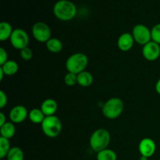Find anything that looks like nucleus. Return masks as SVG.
I'll use <instances>...</instances> for the list:
<instances>
[{
  "mask_svg": "<svg viewBox=\"0 0 160 160\" xmlns=\"http://www.w3.org/2000/svg\"><path fill=\"white\" fill-rule=\"evenodd\" d=\"M55 17L62 21L73 20L77 14V7L70 0H59L53 7Z\"/></svg>",
  "mask_w": 160,
  "mask_h": 160,
  "instance_id": "f257e3e1",
  "label": "nucleus"
},
{
  "mask_svg": "<svg viewBox=\"0 0 160 160\" xmlns=\"http://www.w3.org/2000/svg\"><path fill=\"white\" fill-rule=\"evenodd\" d=\"M111 136L109 131L105 128H99L94 131L90 137V146L97 153L108 148L110 143Z\"/></svg>",
  "mask_w": 160,
  "mask_h": 160,
  "instance_id": "f03ea898",
  "label": "nucleus"
},
{
  "mask_svg": "<svg viewBox=\"0 0 160 160\" xmlns=\"http://www.w3.org/2000/svg\"><path fill=\"white\" fill-rule=\"evenodd\" d=\"M88 64V58L85 54L77 52L71 55L66 62V68L70 73L79 74L84 71Z\"/></svg>",
  "mask_w": 160,
  "mask_h": 160,
  "instance_id": "7ed1b4c3",
  "label": "nucleus"
},
{
  "mask_svg": "<svg viewBox=\"0 0 160 160\" xmlns=\"http://www.w3.org/2000/svg\"><path fill=\"white\" fill-rule=\"evenodd\" d=\"M124 103L120 98H109L102 106V113L109 120H115L118 118L123 112Z\"/></svg>",
  "mask_w": 160,
  "mask_h": 160,
  "instance_id": "20e7f679",
  "label": "nucleus"
},
{
  "mask_svg": "<svg viewBox=\"0 0 160 160\" xmlns=\"http://www.w3.org/2000/svg\"><path fill=\"white\" fill-rule=\"evenodd\" d=\"M41 125L44 134L51 138L58 137L62 131V122L59 117L55 115L45 117Z\"/></svg>",
  "mask_w": 160,
  "mask_h": 160,
  "instance_id": "39448f33",
  "label": "nucleus"
},
{
  "mask_svg": "<svg viewBox=\"0 0 160 160\" xmlns=\"http://www.w3.org/2000/svg\"><path fill=\"white\" fill-rule=\"evenodd\" d=\"M33 37L38 42L46 43L52 38V31L48 24L44 22H37L32 28Z\"/></svg>",
  "mask_w": 160,
  "mask_h": 160,
  "instance_id": "423d86ee",
  "label": "nucleus"
},
{
  "mask_svg": "<svg viewBox=\"0 0 160 160\" xmlns=\"http://www.w3.org/2000/svg\"><path fill=\"white\" fill-rule=\"evenodd\" d=\"M9 41L13 48H15L16 49L21 50L28 46L29 36L27 31H25L23 29L17 28L12 31Z\"/></svg>",
  "mask_w": 160,
  "mask_h": 160,
  "instance_id": "0eeeda50",
  "label": "nucleus"
},
{
  "mask_svg": "<svg viewBox=\"0 0 160 160\" xmlns=\"http://www.w3.org/2000/svg\"><path fill=\"white\" fill-rule=\"evenodd\" d=\"M132 35L134 41L141 45H145L152 41V31L144 24H137L134 27Z\"/></svg>",
  "mask_w": 160,
  "mask_h": 160,
  "instance_id": "6e6552de",
  "label": "nucleus"
},
{
  "mask_svg": "<svg viewBox=\"0 0 160 160\" xmlns=\"http://www.w3.org/2000/svg\"><path fill=\"white\" fill-rule=\"evenodd\" d=\"M142 55L148 61H155L160 56V45L151 41L143 46Z\"/></svg>",
  "mask_w": 160,
  "mask_h": 160,
  "instance_id": "1a4fd4ad",
  "label": "nucleus"
},
{
  "mask_svg": "<svg viewBox=\"0 0 160 160\" xmlns=\"http://www.w3.org/2000/svg\"><path fill=\"white\" fill-rule=\"evenodd\" d=\"M29 112L27 108L22 105H18L12 108L9 114L11 122L13 123H20L24 121L28 117Z\"/></svg>",
  "mask_w": 160,
  "mask_h": 160,
  "instance_id": "9d476101",
  "label": "nucleus"
},
{
  "mask_svg": "<svg viewBox=\"0 0 160 160\" xmlns=\"http://www.w3.org/2000/svg\"><path fill=\"white\" fill-rule=\"evenodd\" d=\"M139 152L142 156L150 158L155 154L156 151V145L154 141L148 138L142 139L138 145Z\"/></svg>",
  "mask_w": 160,
  "mask_h": 160,
  "instance_id": "9b49d317",
  "label": "nucleus"
},
{
  "mask_svg": "<svg viewBox=\"0 0 160 160\" xmlns=\"http://www.w3.org/2000/svg\"><path fill=\"white\" fill-rule=\"evenodd\" d=\"M134 39L131 33H123L119 37L117 41V45L119 49L123 52H128L133 48L134 44Z\"/></svg>",
  "mask_w": 160,
  "mask_h": 160,
  "instance_id": "f8f14e48",
  "label": "nucleus"
},
{
  "mask_svg": "<svg viewBox=\"0 0 160 160\" xmlns=\"http://www.w3.org/2000/svg\"><path fill=\"white\" fill-rule=\"evenodd\" d=\"M57 102L53 98H47L42 103V106H41V109L45 117L54 116L57 111Z\"/></svg>",
  "mask_w": 160,
  "mask_h": 160,
  "instance_id": "ddd939ff",
  "label": "nucleus"
},
{
  "mask_svg": "<svg viewBox=\"0 0 160 160\" xmlns=\"http://www.w3.org/2000/svg\"><path fill=\"white\" fill-rule=\"evenodd\" d=\"M93 81L94 78L90 72L84 70L78 74V84L81 87H89L92 85Z\"/></svg>",
  "mask_w": 160,
  "mask_h": 160,
  "instance_id": "4468645a",
  "label": "nucleus"
},
{
  "mask_svg": "<svg viewBox=\"0 0 160 160\" xmlns=\"http://www.w3.org/2000/svg\"><path fill=\"white\" fill-rule=\"evenodd\" d=\"M16 133V128L12 122H6L4 125L0 127V134L1 137L10 139L14 137Z\"/></svg>",
  "mask_w": 160,
  "mask_h": 160,
  "instance_id": "2eb2a0df",
  "label": "nucleus"
},
{
  "mask_svg": "<svg viewBox=\"0 0 160 160\" xmlns=\"http://www.w3.org/2000/svg\"><path fill=\"white\" fill-rule=\"evenodd\" d=\"M2 70L6 76H13L17 73L19 70V66L16 61L8 60L3 65L1 66Z\"/></svg>",
  "mask_w": 160,
  "mask_h": 160,
  "instance_id": "dca6fc26",
  "label": "nucleus"
},
{
  "mask_svg": "<svg viewBox=\"0 0 160 160\" xmlns=\"http://www.w3.org/2000/svg\"><path fill=\"white\" fill-rule=\"evenodd\" d=\"M12 31L13 30L10 23L5 21L1 22L0 23V41L3 42V41L10 38Z\"/></svg>",
  "mask_w": 160,
  "mask_h": 160,
  "instance_id": "f3484780",
  "label": "nucleus"
},
{
  "mask_svg": "<svg viewBox=\"0 0 160 160\" xmlns=\"http://www.w3.org/2000/svg\"><path fill=\"white\" fill-rule=\"evenodd\" d=\"M46 47L47 49L51 52L58 53L62 51V48H63V45H62V42L59 39L52 38L51 39H49L46 42Z\"/></svg>",
  "mask_w": 160,
  "mask_h": 160,
  "instance_id": "a211bd4d",
  "label": "nucleus"
},
{
  "mask_svg": "<svg viewBox=\"0 0 160 160\" xmlns=\"http://www.w3.org/2000/svg\"><path fill=\"white\" fill-rule=\"evenodd\" d=\"M45 115L43 113L41 109H31L28 114V118L31 120L32 123H41L42 124V122L44 121L45 118Z\"/></svg>",
  "mask_w": 160,
  "mask_h": 160,
  "instance_id": "6ab92c4d",
  "label": "nucleus"
},
{
  "mask_svg": "<svg viewBox=\"0 0 160 160\" xmlns=\"http://www.w3.org/2000/svg\"><path fill=\"white\" fill-rule=\"evenodd\" d=\"M7 160H24V154L22 149L19 147H12L9 150L7 156Z\"/></svg>",
  "mask_w": 160,
  "mask_h": 160,
  "instance_id": "aec40b11",
  "label": "nucleus"
},
{
  "mask_svg": "<svg viewBox=\"0 0 160 160\" xmlns=\"http://www.w3.org/2000/svg\"><path fill=\"white\" fill-rule=\"evenodd\" d=\"M97 160H117V153L112 149L106 148L97 153Z\"/></svg>",
  "mask_w": 160,
  "mask_h": 160,
  "instance_id": "412c9836",
  "label": "nucleus"
},
{
  "mask_svg": "<svg viewBox=\"0 0 160 160\" xmlns=\"http://www.w3.org/2000/svg\"><path fill=\"white\" fill-rule=\"evenodd\" d=\"M11 149L9 139L0 137V159H3L6 158L9 150Z\"/></svg>",
  "mask_w": 160,
  "mask_h": 160,
  "instance_id": "4be33fe9",
  "label": "nucleus"
},
{
  "mask_svg": "<svg viewBox=\"0 0 160 160\" xmlns=\"http://www.w3.org/2000/svg\"><path fill=\"white\" fill-rule=\"evenodd\" d=\"M64 82L67 86H74L75 84H78V75L73 73H68L64 77Z\"/></svg>",
  "mask_w": 160,
  "mask_h": 160,
  "instance_id": "5701e85b",
  "label": "nucleus"
},
{
  "mask_svg": "<svg viewBox=\"0 0 160 160\" xmlns=\"http://www.w3.org/2000/svg\"><path fill=\"white\" fill-rule=\"evenodd\" d=\"M152 41L160 45V23L155 25L151 30Z\"/></svg>",
  "mask_w": 160,
  "mask_h": 160,
  "instance_id": "b1692460",
  "label": "nucleus"
},
{
  "mask_svg": "<svg viewBox=\"0 0 160 160\" xmlns=\"http://www.w3.org/2000/svg\"><path fill=\"white\" fill-rule=\"evenodd\" d=\"M20 56L22 59L25 61H29L32 59L33 57V52L29 47H26V48H23L20 50Z\"/></svg>",
  "mask_w": 160,
  "mask_h": 160,
  "instance_id": "393cba45",
  "label": "nucleus"
},
{
  "mask_svg": "<svg viewBox=\"0 0 160 160\" xmlns=\"http://www.w3.org/2000/svg\"><path fill=\"white\" fill-rule=\"evenodd\" d=\"M8 98L6 94L2 90L0 91V108L3 109L7 105Z\"/></svg>",
  "mask_w": 160,
  "mask_h": 160,
  "instance_id": "a878e982",
  "label": "nucleus"
},
{
  "mask_svg": "<svg viewBox=\"0 0 160 160\" xmlns=\"http://www.w3.org/2000/svg\"><path fill=\"white\" fill-rule=\"evenodd\" d=\"M8 61V53L6 49L3 48H0V65H3L5 62Z\"/></svg>",
  "mask_w": 160,
  "mask_h": 160,
  "instance_id": "bb28decb",
  "label": "nucleus"
},
{
  "mask_svg": "<svg viewBox=\"0 0 160 160\" xmlns=\"http://www.w3.org/2000/svg\"><path fill=\"white\" fill-rule=\"evenodd\" d=\"M6 123V117L3 112H0V127Z\"/></svg>",
  "mask_w": 160,
  "mask_h": 160,
  "instance_id": "cd10ccee",
  "label": "nucleus"
},
{
  "mask_svg": "<svg viewBox=\"0 0 160 160\" xmlns=\"http://www.w3.org/2000/svg\"><path fill=\"white\" fill-rule=\"evenodd\" d=\"M156 91L159 95H160V78L156 84Z\"/></svg>",
  "mask_w": 160,
  "mask_h": 160,
  "instance_id": "c85d7f7f",
  "label": "nucleus"
},
{
  "mask_svg": "<svg viewBox=\"0 0 160 160\" xmlns=\"http://www.w3.org/2000/svg\"><path fill=\"white\" fill-rule=\"evenodd\" d=\"M4 75H5L4 72H3V70H2V68H1V67H0V81H2L3 77H4Z\"/></svg>",
  "mask_w": 160,
  "mask_h": 160,
  "instance_id": "c756f323",
  "label": "nucleus"
},
{
  "mask_svg": "<svg viewBox=\"0 0 160 160\" xmlns=\"http://www.w3.org/2000/svg\"><path fill=\"white\" fill-rule=\"evenodd\" d=\"M140 160H148V157H145V156H141L140 158Z\"/></svg>",
  "mask_w": 160,
  "mask_h": 160,
  "instance_id": "7c9ffc66",
  "label": "nucleus"
},
{
  "mask_svg": "<svg viewBox=\"0 0 160 160\" xmlns=\"http://www.w3.org/2000/svg\"><path fill=\"white\" fill-rule=\"evenodd\" d=\"M1 160H3V159H1Z\"/></svg>",
  "mask_w": 160,
  "mask_h": 160,
  "instance_id": "2f4dec72",
  "label": "nucleus"
}]
</instances>
